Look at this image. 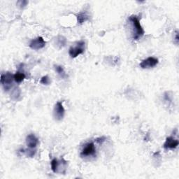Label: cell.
<instances>
[{
    "label": "cell",
    "mask_w": 179,
    "mask_h": 179,
    "mask_svg": "<svg viewBox=\"0 0 179 179\" xmlns=\"http://www.w3.org/2000/svg\"><path fill=\"white\" fill-rule=\"evenodd\" d=\"M55 72H56L62 78H64L67 76L63 67L60 66V65H56V66H55Z\"/></svg>",
    "instance_id": "obj_14"
},
{
    "label": "cell",
    "mask_w": 179,
    "mask_h": 179,
    "mask_svg": "<svg viewBox=\"0 0 179 179\" xmlns=\"http://www.w3.org/2000/svg\"><path fill=\"white\" fill-rule=\"evenodd\" d=\"M175 43L176 44H178V32H176V36H175Z\"/></svg>",
    "instance_id": "obj_20"
},
{
    "label": "cell",
    "mask_w": 179,
    "mask_h": 179,
    "mask_svg": "<svg viewBox=\"0 0 179 179\" xmlns=\"http://www.w3.org/2000/svg\"><path fill=\"white\" fill-rule=\"evenodd\" d=\"M50 165H51V169L53 171L54 173H56L57 171V169H58V166H59V162L56 159H53L50 162Z\"/></svg>",
    "instance_id": "obj_15"
},
{
    "label": "cell",
    "mask_w": 179,
    "mask_h": 179,
    "mask_svg": "<svg viewBox=\"0 0 179 179\" xmlns=\"http://www.w3.org/2000/svg\"><path fill=\"white\" fill-rule=\"evenodd\" d=\"M21 97V90L20 88L16 87L12 90L11 93V98L14 101H18Z\"/></svg>",
    "instance_id": "obj_11"
},
{
    "label": "cell",
    "mask_w": 179,
    "mask_h": 179,
    "mask_svg": "<svg viewBox=\"0 0 179 179\" xmlns=\"http://www.w3.org/2000/svg\"><path fill=\"white\" fill-rule=\"evenodd\" d=\"M129 21L132 22V27H133V32L132 36L133 39L138 40L141 37H142L144 34V30L140 24L139 19L138 18L137 16H131L129 18Z\"/></svg>",
    "instance_id": "obj_1"
},
{
    "label": "cell",
    "mask_w": 179,
    "mask_h": 179,
    "mask_svg": "<svg viewBox=\"0 0 179 179\" xmlns=\"http://www.w3.org/2000/svg\"><path fill=\"white\" fill-rule=\"evenodd\" d=\"M34 148H29L28 150H25V153L26 154L27 157L29 158H33L34 155L36 154V150H33Z\"/></svg>",
    "instance_id": "obj_16"
},
{
    "label": "cell",
    "mask_w": 179,
    "mask_h": 179,
    "mask_svg": "<svg viewBox=\"0 0 179 179\" xmlns=\"http://www.w3.org/2000/svg\"><path fill=\"white\" fill-rule=\"evenodd\" d=\"M78 23L81 25L89 20V16L86 12H80L76 15Z\"/></svg>",
    "instance_id": "obj_10"
},
{
    "label": "cell",
    "mask_w": 179,
    "mask_h": 179,
    "mask_svg": "<svg viewBox=\"0 0 179 179\" xmlns=\"http://www.w3.org/2000/svg\"><path fill=\"white\" fill-rule=\"evenodd\" d=\"M27 4H28V2L25 1V0H22V1H18L17 2L18 6L21 9H23L25 6H26Z\"/></svg>",
    "instance_id": "obj_18"
},
{
    "label": "cell",
    "mask_w": 179,
    "mask_h": 179,
    "mask_svg": "<svg viewBox=\"0 0 179 179\" xmlns=\"http://www.w3.org/2000/svg\"><path fill=\"white\" fill-rule=\"evenodd\" d=\"M46 42L44 41V39H43L41 37H38L36 39H32L31 42L29 43V46L32 49L38 50L40 49H44L46 46Z\"/></svg>",
    "instance_id": "obj_4"
},
{
    "label": "cell",
    "mask_w": 179,
    "mask_h": 179,
    "mask_svg": "<svg viewBox=\"0 0 179 179\" xmlns=\"http://www.w3.org/2000/svg\"><path fill=\"white\" fill-rule=\"evenodd\" d=\"M106 138L104 137H99L97 138H96V142L99 143V144H102V143H104L105 142Z\"/></svg>",
    "instance_id": "obj_19"
},
{
    "label": "cell",
    "mask_w": 179,
    "mask_h": 179,
    "mask_svg": "<svg viewBox=\"0 0 179 179\" xmlns=\"http://www.w3.org/2000/svg\"><path fill=\"white\" fill-rule=\"evenodd\" d=\"M178 141L172 137H169L166 138L163 147L165 149H175L178 146Z\"/></svg>",
    "instance_id": "obj_8"
},
{
    "label": "cell",
    "mask_w": 179,
    "mask_h": 179,
    "mask_svg": "<svg viewBox=\"0 0 179 179\" xmlns=\"http://www.w3.org/2000/svg\"><path fill=\"white\" fill-rule=\"evenodd\" d=\"M55 43L56 46L59 48V49H62V48L64 47L65 45L67 44V39L64 37L59 35L56 37L55 40Z\"/></svg>",
    "instance_id": "obj_12"
},
{
    "label": "cell",
    "mask_w": 179,
    "mask_h": 179,
    "mask_svg": "<svg viewBox=\"0 0 179 179\" xmlns=\"http://www.w3.org/2000/svg\"><path fill=\"white\" fill-rule=\"evenodd\" d=\"M39 143V140L33 134H30L26 137V144L29 148H34Z\"/></svg>",
    "instance_id": "obj_9"
},
{
    "label": "cell",
    "mask_w": 179,
    "mask_h": 179,
    "mask_svg": "<svg viewBox=\"0 0 179 179\" xmlns=\"http://www.w3.org/2000/svg\"><path fill=\"white\" fill-rule=\"evenodd\" d=\"M40 83H41V84L45 85H49L50 83V80L49 77L48 76H43L41 78V80H40Z\"/></svg>",
    "instance_id": "obj_17"
},
{
    "label": "cell",
    "mask_w": 179,
    "mask_h": 179,
    "mask_svg": "<svg viewBox=\"0 0 179 179\" xmlns=\"http://www.w3.org/2000/svg\"><path fill=\"white\" fill-rule=\"evenodd\" d=\"M96 148L94 143H88L85 145L84 149L80 153V155L82 157H88V156H92L95 154Z\"/></svg>",
    "instance_id": "obj_7"
},
{
    "label": "cell",
    "mask_w": 179,
    "mask_h": 179,
    "mask_svg": "<svg viewBox=\"0 0 179 179\" xmlns=\"http://www.w3.org/2000/svg\"><path fill=\"white\" fill-rule=\"evenodd\" d=\"M14 80H15L14 75L12 74L11 73L7 72L6 74H2L0 81H1V84L3 85L4 90L6 91H9L10 90Z\"/></svg>",
    "instance_id": "obj_3"
},
{
    "label": "cell",
    "mask_w": 179,
    "mask_h": 179,
    "mask_svg": "<svg viewBox=\"0 0 179 179\" xmlns=\"http://www.w3.org/2000/svg\"><path fill=\"white\" fill-rule=\"evenodd\" d=\"M85 51V42L84 41H80L76 43L75 46H72L69 50V54L72 58H76L81 55Z\"/></svg>",
    "instance_id": "obj_2"
},
{
    "label": "cell",
    "mask_w": 179,
    "mask_h": 179,
    "mask_svg": "<svg viewBox=\"0 0 179 179\" xmlns=\"http://www.w3.org/2000/svg\"><path fill=\"white\" fill-rule=\"evenodd\" d=\"M158 59L153 57H149L146 60H143L140 63V67H142V69H149V68H153L155 67L158 64Z\"/></svg>",
    "instance_id": "obj_6"
},
{
    "label": "cell",
    "mask_w": 179,
    "mask_h": 179,
    "mask_svg": "<svg viewBox=\"0 0 179 179\" xmlns=\"http://www.w3.org/2000/svg\"><path fill=\"white\" fill-rule=\"evenodd\" d=\"M64 113L65 110L62 105V103L61 102H57L55 106L53 112L55 119L58 121L62 120L64 116Z\"/></svg>",
    "instance_id": "obj_5"
},
{
    "label": "cell",
    "mask_w": 179,
    "mask_h": 179,
    "mask_svg": "<svg viewBox=\"0 0 179 179\" xmlns=\"http://www.w3.org/2000/svg\"><path fill=\"white\" fill-rule=\"evenodd\" d=\"M25 78H26V76L22 72H18L16 74H14V80L17 84H21V82L23 81Z\"/></svg>",
    "instance_id": "obj_13"
}]
</instances>
